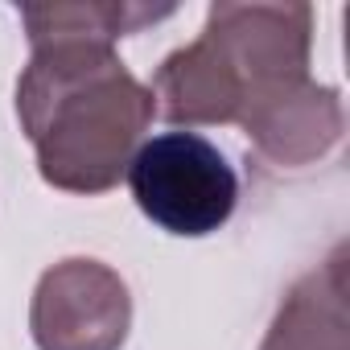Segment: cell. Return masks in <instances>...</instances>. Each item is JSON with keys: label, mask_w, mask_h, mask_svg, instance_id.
<instances>
[{"label": "cell", "mask_w": 350, "mask_h": 350, "mask_svg": "<svg viewBox=\"0 0 350 350\" xmlns=\"http://www.w3.org/2000/svg\"><path fill=\"white\" fill-rule=\"evenodd\" d=\"M33 58L17 79V120L42 182L66 194H107L157 116L152 91L120 62L116 38L165 21L173 5H25Z\"/></svg>", "instance_id": "obj_1"}, {"label": "cell", "mask_w": 350, "mask_h": 350, "mask_svg": "<svg viewBox=\"0 0 350 350\" xmlns=\"http://www.w3.org/2000/svg\"><path fill=\"white\" fill-rule=\"evenodd\" d=\"M309 5H211L198 42L173 50L152 75L157 111L186 132L239 124L268 95L309 79Z\"/></svg>", "instance_id": "obj_2"}, {"label": "cell", "mask_w": 350, "mask_h": 350, "mask_svg": "<svg viewBox=\"0 0 350 350\" xmlns=\"http://www.w3.org/2000/svg\"><path fill=\"white\" fill-rule=\"evenodd\" d=\"M128 190L148 223L169 235H215L239 202V173L202 132H157L128 161Z\"/></svg>", "instance_id": "obj_3"}, {"label": "cell", "mask_w": 350, "mask_h": 350, "mask_svg": "<svg viewBox=\"0 0 350 350\" xmlns=\"http://www.w3.org/2000/svg\"><path fill=\"white\" fill-rule=\"evenodd\" d=\"M38 350H120L132 329V297L116 268L62 260L42 272L29 305Z\"/></svg>", "instance_id": "obj_4"}, {"label": "cell", "mask_w": 350, "mask_h": 350, "mask_svg": "<svg viewBox=\"0 0 350 350\" xmlns=\"http://www.w3.org/2000/svg\"><path fill=\"white\" fill-rule=\"evenodd\" d=\"M239 128L260 165L297 173V169L317 165L342 140L346 116H342V99L334 87L301 79L284 91L268 95L260 107H252L239 120Z\"/></svg>", "instance_id": "obj_5"}, {"label": "cell", "mask_w": 350, "mask_h": 350, "mask_svg": "<svg viewBox=\"0 0 350 350\" xmlns=\"http://www.w3.org/2000/svg\"><path fill=\"white\" fill-rule=\"evenodd\" d=\"M260 350H350L346 309V243L305 272L280 301Z\"/></svg>", "instance_id": "obj_6"}]
</instances>
